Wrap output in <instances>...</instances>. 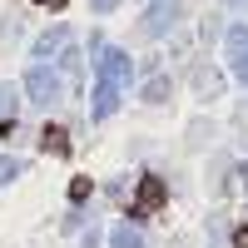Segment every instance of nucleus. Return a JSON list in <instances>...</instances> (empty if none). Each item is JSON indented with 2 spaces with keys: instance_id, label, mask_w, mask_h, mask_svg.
Listing matches in <instances>:
<instances>
[{
  "instance_id": "nucleus-1",
  "label": "nucleus",
  "mask_w": 248,
  "mask_h": 248,
  "mask_svg": "<svg viewBox=\"0 0 248 248\" xmlns=\"http://www.w3.org/2000/svg\"><path fill=\"white\" fill-rule=\"evenodd\" d=\"M124 85H129V55L124 50H105L99 55V85H94V119L114 114Z\"/></svg>"
},
{
  "instance_id": "nucleus-5",
  "label": "nucleus",
  "mask_w": 248,
  "mask_h": 248,
  "mask_svg": "<svg viewBox=\"0 0 248 248\" xmlns=\"http://www.w3.org/2000/svg\"><path fill=\"white\" fill-rule=\"evenodd\" d=\"M60 45H65V25H55V30H45V35L35 40V60H50Z\"/></svg>"
},
{
  "instance_id": "nucleus-18",
  "label": "nucleus",
  "mask_w": 248,
  "mask_h": 248,
  "mask_svg": "<svg viewBox=\"0 0 248 248\" xmlns=\"http://www.w3.org/2000/svg\"><path fill=\"white\" fill-rule=\"evenodd\" d=\"M229 5H233V10H248V0H229Z\"/></svg>"
},
{
  "instance_id": "nucleus-16",
  "label": "nucleus",
  "mask_w": 248,
  "mask_h": 248,
  "mask_svg": "<svg viewBox=\"0 0 248 248\" xmlns=\"http://www.w3.org/2000/svg\"><path fill=\"white\" fill-rule=\"evenodd\" d=\"M233 248H248V229H238V233H233Z\"/></svg>"
},
{
  "instance_id": "nucleus-11",
  "label": "nucleus",
  "mask_w": 248,
  "mask_h": 248,
  "mask_svg": "<svg viewBox=\"0 0 248 248\" xmlns=\"http://www.w3.org/2000/svg\"><path fill=\"white\" fill-rule=\"evenodd\" d=\"M0 119H15V90L0 85Z\"/></svg>"
},
{
  "instance_id": "nucleus-4",
  "label": "nucleus",
  "mask_w": 248,
  "mask_h": 248,
  "mask_svg": "<svg viewBox=\"0 0 248 248\" xmlns=\"http://www.w3.org/2000/svg\"><path fill=\"white\" fill-rule=\"evenodd\" d=\"M179 0H159V5L149 10V15H144V35H164V30H174L179 25Z\"/></svg>"
},
{
  "instance_id": "nucleus-12",
  "label": "nucleus",
  "mask_w": 248,
  "mask_h": 248,
  "mask_svg": "<svg viewBox=\"0 0 248 248\" xmlns=\"http://www.w3.org/2000/svg\"><path fill=\"white\" fill-rule=\"evenodd\" d=\"M70 199H75V203L90 199V179H75V184H70Z\"/></svg>"
},
{
  "instance_id": "nucleus-19",
  "label": "nucleus",
  "mask_w": 248,
  "mask_h": 248,
  "mask_svg": "<svg viewBox=\"0 0 248 248\" xmlns=\"http://www.w3.org/2000/svg\"><path fill=\"white\" fill-rule=\"evenodd\" d=\"M243 184H248V164H243Z\"/></svg>"
},
{
  "instance_id": "nucleus-14",
  "label": "nucleus",
  "mask_w": 248,
  "mask_h": 248,
  "mask_svg": "<svg viewBox=\"0 0 248 248\" xmlns=\"http://www.w3.org/2000/svg\"><path fill=\"white\" fill-rule=\"evenodd\" d=\"M90 5H94V10H99V15H109V10H114V5H119V0H90Z\"/></svg>"
},
{
  "instance_id": "nucleus-13",
  "label": "nucleus",
  "mask_w": 248,
  "mask_h": 248,
  "mask_svg": "<svg viewBox=\"0 0 248 248\" xmlns=\"http://www.w3.org/2000/svg\"><path fill=\"white\" fill-rule=\"evenodd\" d=\"M243 45H248V30H233V35H229V50L243 55Z\"/></svg>"
},
{
  "instance_id": "nucleus-7",
  "label": "nucleus",
  "mask_w": 248,
  "mask_h": 248,
  "mask_svg": "<svg viewBox=\"0 0 248 248\" xmlns=\"http://www.w3.org/2000/svg\"><path fill=\"white\" fill-rule=\"evenodd\" d=\"M169 75H149V79H144V99H149V105H164V99H169Z\"/></svg>"
},
{
  "instance_id": "nucleus-6",
  "label": "nucleus",
  "mask_w": 248,
  "mask_h": 248,
  "mask_svg": "<svg viewBox=\"0 0 248 248\" xmlns=\"http://www.w3.org/2000/svg\"><path fill=\"white\" fill-rule=\"evenodd\" d=\"M109 248H144V233L134 229V223H119V229L109 233Z\"/></svg>"
},
{
  "instance_id": "nucleus-17",
  "label": "nucleus",
  "mask_w": 248,
  "mask_h": 248,
  "mask_svg": "<svg viewBox=\"0 0 248 248\" xmlns=\"http://www.w3.org/2000/svg\"><path fill=\"white\" fill-rule=\"evenodd\" d=\"M35 5H55V10H60V5H65V0H35Z\"/></svg>"
},
{
  "instance_id": "nucleus-15",
  "label": "nucleus",
  "mask_w": 248,
  "mask_h": 248,
  "mask_svg": "<svg viewBox=\"0 0 248 248\" xmlns=\"http://www.w3.org/2000/svg\"><path fill=\"white\" fill-rule=\"evenodd\" d=\"M238 79L248 85V55H238Z\"/></svg>"
},
{
  "instance_id": "nucleus-9",
  "label": "nucleus",
  "mask_w": 248,
  "mask_h": 248,
  "mask_svg": "<svg viewBox=\"0 0 248 248\" xmlns=\"http://www.w3.org/2000/svg\"><path fill=\"white\" fill-rule=\"evenodd\" d=\"M20 174H25V164H20L15 154H5V159H0V184H15Z\"/></svg>"
},
{
  "instance_id": "nucleus-2",
  "label": "nucleus",
  "mask_w": 248,
  "mask_h": 248,
  "mask_svg": "<svg viewBox=\"0 0 248 248\" xmlns=\"http://www.w3.org/2000/svg\"><path fill=\"white\" fill-rule=\"evenodd\" d=\"M25 94H30V105L50 109V105H60V99H65V79H60L50 65H35V70L25 75Z\"/></svg>"
},
{
  "instance_id": "nucleus-10",
  "label": "nucleus",
  "mask_w": 248,
  "mask_h": 248,
  "mask_svg": "<svg viewBox=\"0 0 248 248\" xmlns=\"http://www.w3.org/2000/svg\"><path fill=\"white\" fill-rule=\"evenodd\" d=\"M194 85H199V94H218V85H223V79H218L214 70H199V75H194Z\"/></svg>"
},
{
  "instance_id": "nucleus-3",
  "label": "nucleus",
  "mask_w": 248,
  "mask_h": 248,
  "mask_svg": "<svg viewBox=\"0 0 248 248\" xmlns=\"http://www.w3.org/2000/svg\"><path fill=\"white\" fill-rule=\"evenodd\" d=\"M164 199H169V189H164V179L144 174V179H139V194H134V218H149L154 209H164Z\"/></svg>"
},
{
  "instance_id": "nucleus-8",
  "label": "nucleus",
  "mask_w": 248,
  "mask_h": 248,
  "mask_svg": "<svg viewBox=\"0 0 248 248\" xmlns=\"http://www.w3.org/2000/svg\"><path fill=\"white\" fill-rule=\"evenodd\" d=\"M40 144H45V154H65V149H70V134L60 129V124H45V134H40Z\"/></svg>"
}]
</instances>
